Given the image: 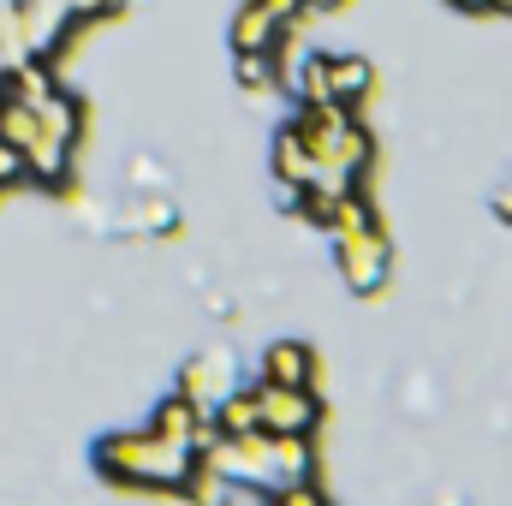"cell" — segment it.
<instances>
[{
    "mask_svg": "<svg viewBox=\"0 0 512 506\" xmlns=\"http://www.w3.org/2000/svg\"><path fill=\"white\" fill-rule=\"evenodd\" d=\"M96 465H102V477H114V483H126V489H185L197 453H191V447H173V441H161V435L143 429V435H114V441H102V447H96Z\"/></svg>",
    "mask_w": 512,
    "mask_h": 506,
    "instance_id": "1",
    "label": "cell"
},
{
    "mask_svg": "<svg viewBox=\"0 0 512 506\" xmlns=\"http://www.w3.org/2000/svg\"><path fill=\"white\" fill-rule=\"evenodd\" d=\"M256 423L262 435H316L322 423V399L310 387H274V381H256Z\"/></svg>",
    "mask_w": 512,
    "mask_h": 506,
    "instance_id": "2",
    "label": "cell"
},
{
    "mask_svg": "<svg viewBox=\"0 0 512 506\" xmlns=\"http://www.w3.org/2000/svg\"><path fill=\"white\" fill-rule=\"evenodd\" d=\"M334 262H340V274H346V286L352 292H382L387 286V239L382 227H340L334 233Z\"/></svg>",
    "mask_w": 512,
    "mask_h": 506,
    "instance_id": "3",
    "label": "cell"
},
{
    "mask_svg": "<svg viewBox=\"0 0 512 506\" xmlns=\"http://www.w3.org/2000/svg\"><path fill=\"white\" fill-rule=\"evenodd\" d=\"M262 381H274V387H310L316 381V352L298 346V340H274L268 358H262Z\"/></svg>",
    "mask_w": 512,
    "mask_h": 506,
    "instance_id": "4",
    "label": "cell"
},
{
    "mask_svg": "<svg viewBox=\"0 0 512 506\" xmlns=\"http://www.w3.org/2000/svg\"><path fill=\"white\" fill-rule=\"evenodd\" d=\"M274 173H280V185H304V179L316 173V149L304 143V131L292 126V120L274 137Z\"/></svg>",
    "mask_w": 512,
    "mask_h": 506,
    "instance_id": "5",
    "label": "cell"
},
{
    "mask_svg": "<svg viewBox=\"0 0 512 506\" xmlns=\"http://www.w3.org/2000/svg\"><path fill=\"white\" fill-rule=\"evenodd\" d=\"M286 36V24L262 6V0H245L239 18H233V48H274Z\"/></svg>",
    "mask_w": 512,
    "mask_h": 506,
    "instance_id": "6",
    "label": "cell"
},
{
    "mask_svg": "<svg viewBox=\"0 0 512 506\" xmlns=\"http://www.w3.org/2000/svg\"><path fill=\"white\" fill-rule=\"evenodd\" d=\"M197 423H203V411H197L185 393H173V399L155 411L149 435H161V441H173V447H191V441H197Z\"/></svg>",
    "mask_w": 512,
    "mask_h": 506,
    "instance_id": "7",
    "label": "cell"
},
{
    "mask_svg": "<svg viewBox=\"0 0 512 506\" xmlns=\"http://www.w3.org/2000/svg\"><path fill=\"white\" fill-rule=\"evenodd\" d=\"M233 72H239V84H245V90H274V84H280V72H286L280 42H274V48H239V54H233Z\"/></svg>",
    "mask_w": 512,
    "mask_h": 506,
    "instance_id": "8",
    "label": "cell"
},
{
    "mask_svg": "<svg viewBox=\"0 0 512 506\" xmlns=\"http://www.w3.org/2000/svg\"><path fill=\"white\" fill-rule=\"evenodd\" d=\"M215 423H221L227 435H262V423H256V393H251V387H233V393L215 405Z\"/></svg>",
    "mask_w": 512,
    "mask_h": 506,
    "instance_id": "9",
    "label": "cell"
},
{
    "mask_svg": "<svg viewBox=\"0 0 512 506\" xmlns=\"http://www.w3.org/2000/svg\"><path fill=\"white\" fill-rule=\"evenodd\" d=\"M268 506H328V495L316 489V483H286V489H274Z\"/></svg>",
    "mask_w": 512,
    "mask_h": 506,
    "instance_id": "10",
    "label": "cell"
},
{
    "mask_svg": "<svg viewBox=\"0 0 512 506\" xmlns=\"http://www.w3.org/2000/svg\"><path fill=\"white\" fill-rule=\"evenodd\" d=\"M495 215H501V221H512V191H501V197H495Z\"/></svg>",
    "mask_w": 512,
    "mask_h": 506,
    "instance_id": "11",
    "label": "cell"
},
{
    "mask_svg": "<svg viewBox=\"0 0 512 506\" xmlns=\"http://www.w3.org/2000/svg\"><path fill=\"white\" fill-rule=\"evenodd\" d=\"M453 6H465V12H489L495 0H453Z\"/></svg>",
    "mask_w": 512,
    "mask_h": 506,
    "instance_id": "12",
    "label": "cell"
},
{
    "mask_svg": "<svg viewBox=\"0 0 512 506\" xmlns=\"http://www.w3.org/2000/svg\"><path fill=\"white\" fill-rule=\"evenodd\" d=\"M304 6H316V12H334V6H346V0H304Z\"/></svg>",
    "mask_w": 512,
    "mask_h": 506,
    "instance_id": "13",
    "label": "cell"
}]
</instances>
